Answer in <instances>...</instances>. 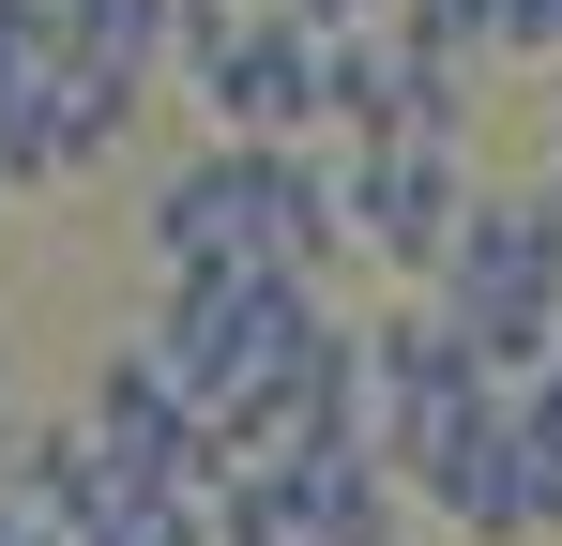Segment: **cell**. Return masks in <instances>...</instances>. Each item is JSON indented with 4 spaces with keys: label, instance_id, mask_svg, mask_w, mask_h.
Instances as JSON below:
<instances>
[{
    "label": "cell",
    "instance_id": "3",
    "mask_svg": "<svg viewBox=\"0 0 562 546\" xmlns=\"http://www.w3.org/2000/svg\"><path fill=\"white\" fill-rule=\"evenodd\" d=\"M426 304H441L502 379H532L548 334H562V197H548V182L471 197V228L441 243V273H426Z\"/></svg>",
    "mask_w": 562,
    "mask_h": 546
},
{
    "label": "cell",
    "instance_id": "9",
    "mask_svg": "<svg viewBox=\"0 0 562 546\" xmlns=\"http://www.w3.org/2000/svg\"><path fill=\"white\" fill-rule=\"evenodd\" d=\"M61 46H77V0H0V91H15V77H46Z\"/></svg>",
    "mask_w": 562,
    "mask_h": 546
},
{
    "label": "cell",
    "instance_id": "6",
    "mask_svg": "<svg viewBox=\"0 0 562 546\" xmlns=\"http://www.w3.org/2000/svg\"><path fill=\"white\" fill-rule=\"evenodd\" d=\"M471 137H350V243L366 259H395L411 288L441 273V243L471 228Z\"/></svg>",
    "mask_w": 562,
    "mask_h": 546
},
{
    "label": "cell",
    "instance_id": "2",
    "mask_svg": "<svg viewBox=\"0 0 562 546\" xmlns=\"http://www.w3.org/2000/svg\"><path fill=\"white\" fill-rule=\"evenodd\" d=\"M319 319V273L289 259H228V273H168V304H153V364L183 379L198 410H213V441L259 410V379L289 364V334ZM244 470V455H228Z\"/></svg>",
    "mask_w": 562,
    "mask_h": 546
},
{
    "label": "cell",
    "instance_id": "4",
    "mask_svg": "<svg viewBox=\"0 0 562 546\" xmlns=\"http://www.w3.org/2000/svg\"><path fill=\"white\" fill-rule=\"evenodd\" d=\"M366 379H380V455H395V486H411V501L457 470V441L486 425V395H502V364L471 350L426 288H411V304L366 334Z\"/></svg>",
    "mask_w": 562,
    "mask_h": 546
},
{
    "label": "cell",
    "instance_id": "11",
    "mask_svg": "<svg viewBox=\"0 0 562 546\" xmlns=\"http://www.w3.org/2000/svg\"><path fill=\"white\" fill-rule=\"evenodd\" d=\"M532 379H548V395H562V334H548V364H532Z\"/></svg>",
    "mask_w": 562,
    "mask_h": 546
},
{
    "label": "cell",
    "instance_id": "5",
    "mask_svg": "<svg viewBox=\"0 0 562 546\" xmlns=\"http://www.w3.org/2000/svg\"><path fill=\"white\" fill-rule=\"evenodd\" d=\"M137 106H153V91L122 77V61L61 46L46 77H15V91H0V197H15V182H92L106 152L137 137Z\"/></svg>",
    "mask_w": 562,
    "mask_h": 546
},
{
    "label": "cell",
    "instance_id": "10",
    "mask_svg": "<svg viewBox=\"0 0 562 546\" xmlns=\"http://www.w3.org/2000/svg\"><path fill=\"white\" fill-rule=\"evenodd\" d=\"M502 61H562V0H502Z\"/></svg>",
    "mask_w": 562,
    "mask_h": 546
},
{
    "label": "cell",
    "instance_id": "8",
    "mask_svg": "<svg viewBox=\"0 0 562 546\" xmlns=\"http://www.w3.org/2000/svg\"><path fill=\"white\" fill-rule=\"evenodd\" d=\"M77 46H92V61H122V77L153 91L168 61H183V0H77Z\"/></svg>",
    "mask_w": 562,
    "mask_h": 546
},
{
    "label": "cell",
    "instance_id": "12",
    "mask_svg": "<svg viewBox=\"0 0 562 546\" xmlns=\"http://www.w3.org/2000/svg\"><path fill=\"white\" fill-rule=\"evenodd\" d=\"M548 197H562V137H548Z\"/></svg>",
    "mask_w": 562,
    "mask_h": 546
},
{
    "label": "cell",
    "instance_id": "7",
    "mask_svg": "<svg viewBox=\"0 0 562 546\" xmlns=\"http://www.w3.org/2000/svg\"><path fill=\"white\" fill-rule=\"evenodd\" d=\"M335 137H471V61L426 46L411 15L335 31Z\"/></svg>",
    "mask_w": 562,
    "mask_h": 546
},
{
    "label": "cell",
    "instance_id": "1",
    "mask_svg": "<svg viewBox=\"0 0 562 546\" xmlns=\"http://www.w3.org/2000/svg\"><path fill=\"white\" fill-rule=\"evenodd\" d=\"M153 273H228V259H350V168H319L304 137H198L137 213Z\"/></svg>",
    "mask_w": 562,
    "mask_h": 546
}]
</instances>
